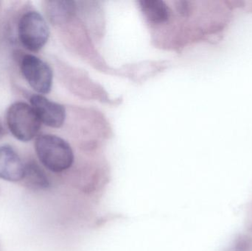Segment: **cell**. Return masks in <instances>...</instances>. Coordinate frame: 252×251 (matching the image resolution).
Wrapping results in <instances>:
<instances>
[{"instance_id": "6", "label": "cell", "mask_w": 252, "mask_h": 251, "mask_svg": "<svg viewBox=\"0 0 252 251\" xmlns=\"http://www.w3.org/2000/svg\"><path fill=\"white\" fill-rule=\"evenodd\" d=\"M25 165L10 146H0V178L10 182L24 179Z\"/></svg>"}, {"instance_id": "10", "label": "cell", "mask_w": 252, "mask_h": 251, "mask_svg": "<svg viewBox=\"0 0 252 251\" xmlns=\"http://www.w3.org/2000/svg\"><path fill=\"white\" fill-rule=\"evenodd\" d=\"M224 251H252V238L248 236H240Z\"/></svg>"}, {"instance_id": "2", "label": "cell", "mask_w": 252, "mask_h": 251, "mask_svg": "<svg viewBox=\"0 0 252 251\" xmlns=\"http://www.w3.org/2000/svg\"><path fill=\"white\" fill-rule=\"evenodd\" d=\"M7 127L19 141L28 142L39 132L41 122L32 106L23 102L13 103L6 114Z\"/></svg>"}, {"instance_id": "11", "label": "cell", "mask_w": 252, "mask_h": 251, "mask_svg": "<svg viewBox=\"0 0 252 251\" xmlns=\"http://www.w3.org/2000/svg\"><path fill=\"white\" fill-rule=\"evenodd\" d=\"M0 132H1V127H0Z\"/></svg>"}, {"instance_id": "7", "label": "cell", "mask_w": 252, "mask_h": 251, "mask_svg": "<svg viewBox=\"0 0 252 251\" xmlns=\"http://www.w3.org/2000/svg\"><path fill=\"white\" fill-rule=\"evenodd\" d=\"M142 13L149 22L161 24L170 18V10L165 2L160 0H142L139 1Z\"/></svg>"}, {"instance_id": "4", "label": "cell", "mask_w": 252, "mask_h": 251, "mask_svg": "<svg viewBox=\"0 0 252 251\" xmlns=\"http://www.w3.org/2000/svg\"><path fill=\"white\" fill-rule=\"evenodd\" d=\"M21 71L27 82L38 94L50 92L53 85V71L44 60L33 55H26L21 61Z\"/></svg>"}, {"instance_id": "8", "label": "cell", "mask_w": 252, "mask_h": 251, "mask_svg": "<svg viewBox=\"0 0 252 251\" xmlns=\"http://www.w3.org/2000/svg\"><path fill=\"white\" fill-rule=\"evenodd\" d=\"M29 186L34 189L43 190L50 186L48 178L45 172L35 162H31L25 165V177Z\"/></svg>"}, {"instance_id": "3", "label": "cell", "mask_w": 252, "mask_h": 251, "mask_svg": "<svg viewBox=\"0 0 252 251\" xmlns=\"http://www.w3.org/2000/svg\"><path fill=\"white\" fill-rule=\"evenodd\" d=\"M18 35L22 45L31 52L41 50L50 37V29L45 19L36 11H29L21 17Z\"/></svg>"}, {"instance_id": "9", "label": "cell", "mask_w": 252, "mask_h": 251, "mask_svg": "<svg viewBox=\"0 0 252 251\" xmlns=\"http://www.w3.org/2000/svg\"><path fill=\"white\" fill-rule=\"evenodd\" d=\"M72 1H47V14L53 22H58L66 19L72 10Z\"/></svg>"}, {"instance_id": "1", "label": "cell", "mask_w": 252, "mask_h": 251, "mask_svg": "<svg viewBox=\"0 0 252 251\" xmlns=\"http://www.w3.org/2000/svg\"><path fill=\"white\" fill-rule=\"evenodd\" d=\"M35 149L41 163L51 172H63L73 164L72 147L67 141L57 136H39L35 139Z\"/></svg>"}, {"instance_id": "5", "label": "cell", "mask_w": 252, "mask_h": 251, "mask_svg": "<svg viewBox=\"0 0 252 251\" xmlns=\"http://www.w3.org/2000/svg\"><path fill=\"white\" fill-rule=\"evenodd\" d=\"M30 102L41 123L53 128H61L64 123L66 110L62 105L41 94H34Z\"/></svg>"}]
</instances>
